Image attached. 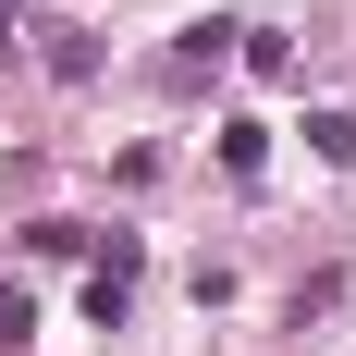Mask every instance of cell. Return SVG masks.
I'll use <instances>...</instances> for the list:
<instances>
[{
	"mask_svg": "<svg viewBox=\"0 0 356 356\" xmlns=\"http://www.w3.org/2000/svg\"><path fill=\"white\" fill-rule=\"evenodd\" d=\"M221 49H234V25H184V49H172V86H197Z\"/></svg>",
	"mask_w": 356,
	"mask_h": 356,
	"instance_id": "6da1fadb",
	"label": "cell"
},
{
	"mask_svg": "<svg viewBox=\"0 0 356 356\" xmlns=\"http://www.w3.org/2000/svg\"><path fill=\"white\" fill-rule=\"evenodd\" d=\"M25 332H37V295H25V283H0V344H25Z\"/></svg>",
	"mask_w": 356,
	"mask_h": 356,
	"instance_id": "7a4b0ae2",
	"label": "cell"
},
{
	"mask_svg": "<svg viewBox=\"0 0 356 356\" xmlns=\"http://www.w3.org/2000/svg\"><path fill=\"white\" fill-rule=\"evenodd\" d=\"M307 136H320V160H356V111H320Z\"/></svg>",
	"mask_w": 356,
	"mask_h": 356,
	"instance_id": "3957f363",
	"label": "cell"
}]
</instances>
